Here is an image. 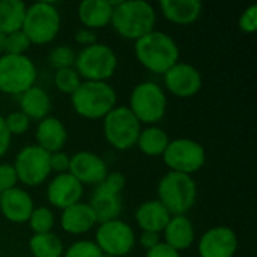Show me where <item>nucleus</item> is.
Returning a JSON list of instances; mask_svg holds the SVG:
<instances>
[{
  "mask_svg": "<svg viewBox=\"0 0 257 257\" xmlns=\"http://www.w3.org/2000/svg\"><path fill=\"white\" fill-rule=\"evenodd\" d=\"M110 24L122 38L139 41L155 30L157 12L152 5L143 0L114 2Z\"/></svg>",
  "mask_w": 257,
  "mask_h": 257,
  "instance_id": "1",
  "label": "nucleus"
},
{
  "mask_svg": "<svg viewBox=\"0 0 257 257\" xmlns=\"http://www.w3.org/2000/svg\"><path fill=\"white\" fill-rule=\"evenodd\" d=\"M134 53L137 60L151 72L164 75L179 62V47L173 38L164 32L152 30L136 41Z\"/></svg>",
  "mask_w": 257,
  "mask_h": 257,
  "instance_id": "2",
  "label": "nucleus"
},
{
  "mask_svg": "<svg viewBox=\"0 0 257 257\" xmlns=\"http://www.w3.org/2000/svg\"><path fill=\"white\" fill-rule=\"evenodd\" d=\"M116 92L107 81H81L71 95L77 114L86 119H104L116 107Z\"/></svg>",
  "mask_w": 257,
  "mask_h": 257,
  "instance_id": "3",
  "label": "nucleus"
},
{
  "mask_svg": "<svg viewBox=\"0 0 257 257\" xmlns=\"http://www.w3.org/2000/svg\"><path fill=\"white\" fill-rule=\"evenodd\" d=\"M172 217L185 215L197 200V185L190 175L169 172L158 184V199Z\"/></svg>",
  "mask_w": 257,
  "mask_h": 257,
  "instance_id": "4",
  "label": "nucleus"
},
{
  "mask_svg": "<svg viewBox=\"0 0 257 257\" xmlns=\"http://www.w3.org/2000/svg\"><path fill=\"white\" fill-rule=\"evenodd\" d=\"M23 33L30 44L44 45L51 42L60 30V14L50 2H38L26 9Z\"/></svg>",
  "mask_w": 257,
  "mask_h": 257,
  "instance_id": "5",
  "label": "nucleus"
},
{
  "mask_svg": "<svg viewBox=\"0 0 257 257\" xmlns=\"http://www.w3.org/2000/svg\"><path fill=\"white\" fill-rule=\"evenodd\" d=\"M117 68V57L113 48L105 44L84 47L77 56L74 69L86 81H105L113 77Z\"/></svg>",
  "mask_w": 257,
  "mask_h": 257,
  "instance_id": "6",
  "label": "nucleus"
},
{
  "mask_svg": "<svg viewBox=\"0 0 257 257\" xmlns=\"http://www.w3.org/2000/svg\"><path fill=\"white\" fill-rule=\"evenodd\" d=\"M128 108L140 123L154 125L164 117L167 98L160 84L154 81H143L133 89Z\"/></svg>",
  "mask_w": 257,
  "mask_h": 257,
  "instance_id": "7",
  "label": "nucleus"
},
{
  "mask_svg": "<svg viewBox=\"0 0 257 257\" xmlns=\"http://www.w3.org/2000/svg\"><path fill=\"white\" fill-rule=\"evenodd\" d=\"M38 71L35 63L26 54L0 56V92L20 96L35 86Z\"/></svg>",
  "mask_w": 257,
  "mask_h": 257,
  "instance_id": "8",
  "label": "nucleus"
},
{
  "mask_svg": "<svg viewBox=\"0 0 257 257\" xmlns=\"http://www.w3.org/2000/svg\"><path fill=\"white\" fill-rule=\"evenodd\" d=\"M142 131V123L128 107H114L104 117L105 140L119 151H126L136 146Z\"/></svg>",
  "mask_w": 257,
  "mask_h": 257,
  "instance_id": "9",
  "label": "nucleus"
},
{
  "mask_svg": "<svg viewBox=\"0 0 257 257\" xmlns=\"http://www.w3.org/2000/svg\"><path fill=\"white\" fill-rule=\"evenodd\" d=\"M163 160L170 172H178L184 175H190L199 172L206 161L205 148L191 139H175L170 140Z\"/></svg>",
  "mask_w": 257,
  "mask_h": 257,
  "instance_id": "10",
  "label": "nucleus"
},
{
  "mask_svg": "<svg viewBox=\"0 0 257 257\" xmlns=\"http://www.w3.org/2000/svg\"><path fill=\"white\" fill-rule=\"evenodd\" d=\"M17 178L27 187L41 185L51 173L50 169V154L39 148L38 145H30L23 148L12 164Z\"/></svg>",
  "mask_w": 257,
  "mask_h": 257,
  "instance_id": "11",
  "label": "nucleus"
},
{
  "mask_svg": "<svg viewBox=\"0 0 257 257\" xmlns=\"http://www.w3.org/2000/svg\"><path fill=\"white\" fill-rule=\"evenodd\" d=\"M95 244L107 256H126L136 245V233L125 221L111 220L98 226Z\"/></svg>",
  "mask_w": 257,
  "mask_h": 257,
  "instance_id": "12",
  "label": "nucleus"
},
{
  "mask_svg": "<svg viewBox=\"0 0 257 257\" xmlns=\"http://www.w3.org/2000/svg\"><path fill=\"white\" fill-rule=\"evenodd\" d=\"M167 90L178 98H191L202 89L203 80L199 69L190 63L178 62L164 75Z\"/></svg>",
  "mask_w": 257,
  "mask_h": 257,
  "instance_id": "13",
  "label": "nucleus"
},
{
  "mask_svg": "<svg viewBox=\"0 0 257 257\" xmlns=\"http://www.w3.org/2000/svg\"><path fill=\"white\" fill-rule=\"evenodd\" d=\"M238 250V236L227 226H215L199 241L200 257H233Z\"/></svg>",
  "mask_w": 257,
  "mask_h": 257,
  "instance_id": "14",
  "label": "nucleus"
},
{
  "mask_svg": "<svg viewBox=\"0 0 257 257\" xmlns=\"http://www.w3.org/2000/svg\"><path fill=\"white\" fill-rule=\"evenodd\" d=\"M68 173L72 175L81 185H98L104 181L108 170L99 155L81 151L71 157Z\"/></svg>",
  "mask_w": 257,
  "mask_h": 257,
  "instance_id": "15",
  "label": "nucleus"
},
{
  "mask_svg": "<svg viewBox=\"0 0 257 257\" xmlns=\"http://www.w3.org/2000/svg\"><path fill=\"white\" fill-rule=\"evenodd\" d=\"M83 197V185L69 173L57 175L47 188L48 202L59 209H66L78 203Z\"/></svg>",
  "mask_w": 257,
  "mask_h": 257,
  "instance_id": "16",
  "label": "nucleus"
},
{
  "mask_svg": "<svg viewBox=\"0 0 257 257\" xmlns=\"http://www.w3.org/2000/svg\"><path fill=\"white\" fill-rule=\"evenodd\" d=\"M33 199L23 188H12L0 193V211L11 223H27L33 212Z\"/></svg>",
  "mask_w": 257,
  "mask_h": 257,
  "instance_id": "17",
  "label": "nucleus"
},
{
  "mask_svg": "<svg viewBox=\"0 0 257 257\" xmlns=\"http://www.w3.org/2000/svg\"><path fill=\"white\" fill-rule=\"evenodd\" d=\"M60 224L66 233L81 235V233L89 232L93 226H96L98 221L89 203L78 202L63 209L62 217H60Z\"/></svg>",
  "mask_w": 257,
  "mask_h": 257,
  "instance_id": "18",
  "label": "nucleus"
},
{
  "mask_svg": "<svg viewBox=\"0 0 257 257\" xmlns=\"http://www.w3.org/2000/svg\"><path fill=\"white\" fill-rule=\"evenodd\" d=\"M160 9L173 24L190 26L202 15L203 5L200 0H161Z\"/></svg>",
  "mask_w": 257,
  "mask_h": 257,
  "instance_id": "19",
  "label": "nucleus"
},
{
  "mask_svg": "<svg viewBox=\"0 0 257 257\" xmlns=\"http://www.w3.org/2000/svg\"><path fill=\"white\" fill-rule=\"evenodd\" d=\"M172 215L166 209V206L160 200H148L143 202L136 211V221L142 232H154L161 233Z\"/></svg>",
  "mask_w": 257,
  "mask_h": 257,
  "instance_id": "20",
  "label": "nucleus"
},
{
  "mask_svg": "<svg viewBox=\"0 0 257 257\" xmlns=\"http://www.w3.org/2000/svg\"><path fill=\"white\" fill-rule=\"evenodd\" d=\"M66 139V128L57 117L47 116L45 119L39 120L36 128V142L39 148H42L48 154H54L62 151Z\"/></svg>",
  "mask_w": 257,
  "mask_h": 257,
  "instance_id": "21",
  "label": "nucleus"
},
{
  "mask_svg": "<svg viewBox=\"0 0 257 257\" xmlns=\"http://www.w3.org/2000/svg\"><path fill=\"white\" fill-rule=\"evenodd\" d=\"M164 233V242L176 251L187 250L193 245L196 239L194 226L185 215H175L167 223Z\"/></svg>",
  "mask_w": 257,
  "mask_h": 257,
  "instance_id": "22",
  "label": "nucleus"
},
{
  "mask_svg": "<svg viewBox=\"0 0 257 257\" xmlns=\"http://www.w3.org/2000/svg\"><path fill=\"white\" fill-rule=\"evenodd\" d=\"M113 6L110 0H84L78 6V18L86 29H102L111 23Z\"/></svg>",
  "mask_w": 257,
  "mask_h": 257,
  "instance_id": "23",
  "label": "nucleus"
},
{
  "mask_svg": "<svg viewBox=\"0 0 257 257\" xmlns=\"http://www.w3.org/2000/svg\"><path fill=\"white\" fill-rule=\"evenodd\" d=\"M20 108L30 120H42L50 113L51 99L44 89L32 86L20 95Z\"/></svg>",
  "mask_w": 257,
  "mask_h": 257,
  "instance_id": "24",
  "label": "nucleus"
},
{
  "mask_svg": "<svg viewBox=\"0 0 257 257\" xmlns=\"http://www.w3.org/2000/svg\"><path fill=\"white\" fill-rule=\"evenodd\" d=\"M89 206L92 208L98 224L117 220L122 212V197L120 194H110L95 188Z\"/></svg>",
  "mask_w": 257,
  "mask_h": 257,
  "instance_id": "25",
  "label": "nucleus"
},
{
  "mask_svg": "<svg viewBox=\"0 0 257 257\" xmlns=\"http://www.w3.org/2000/svg\"><path fill=\"white\" fill-rule=\"evenodd\" d=\"M26 3L21 0H0V33L9 35L23 29Z\"/></svg>",
  "mask_w": 257,
  "mask_h": 257,
  "instance_id": "26",
  "label": "nucleus"
},
{
  "mask_svg": "<svg viewBox=\"0 0 257 257\" xmlns=\"http://www.w3.org/2000/svg\"><path fill=\"white\" fill-rule=\"evenodd\" d=\"M169 142H170V139L164 130H161L158 126H149V128L140 131V136H139L136 145L145 155L160 157L164 154Z\"/></svg>",
  "mask_w": 257,
  "mask_h": 257,
  "instance_id": "27",
  "label": "nucleus"
},
{
  "mask_svg": "<svg viewBox=\"0 0 257 257\" xmlns=\"http://www.w3.org/2000/svg\"><path fill=\"white\" fill-rule=\"evenodd\" d=\"M29 250L32 257H62L65 253L62 239L53 232L33 235L29 241Z\"/></svg>",
  "mask_w": 257,
  "mask_h": 257,
  "instance_id": "28",
  "label": "nucleus"
},
{
  "mask_svg": "<svg viewBox=\"0 0 257 257\" xmlns=\"http://www.w3.org/2000/svg\"><path fill=\"white\" fill-rule=\"evenodd\" d=\"M29 224H30V229L35 232V235L50 233L54 226V215L51 209H48L47 206L35 208L29 218Z\"/></svg>",
  "mask_w": 257,
  "mask_h": 257,
  "instance_id": "29",
  "label": "nucleus"
},
{
  "mask_svg": "<svg viewBox=\"0 0 257 257\" xmlns=\"http://www.w3.org/2000/svg\"><path fill=\"white\" fill-rule=\"evenodd\" d=\"M54 84L62 93L72 95L81 84V78L74 68H63L54 72Z\"/></svg>",
  "mask_w": 257,
  "mask_h": 257,
  "instance_id": "30",
  "label": "nucleus"
},
{
  "mask_svg": "<svg viewBox=\"0 0 257 257\" xmlns=\"http://www.w3.org/2000/svg\"><path fill=\"white\" fill-rule=\"evenodd\" d=\"M32 44L29 42L27 36L23 33V30L5 35V44H3V54H12V56H23Z\"/></svg>",
  "mask_w": 257,
  "mask_h": 257,
  "instance_id": "31",
  "label": "nucleus"
},
{
  "mask_svg": "<svg viewBox=\"0 0 257 257\" xmlns=\"http://www.w3.org/2000/svg\"><path fill=\"white\" fill-rule=\"evenodd\" d=\"M75 53L71 47L68 45H59L56 47L50 56H48V60H50V65L53 68L57 69H63V68H74V63H75Z\"/></svg>",
  "mask_w": 257,
  "mask_h": 257,
  "instance_id": "32",
  "label": "nucleus"
},
{
  "mask_svg": "<svg viewBox=\"0 0 257 257\" xmlns=\"http://www.w3.org/2000/svg\"><path fill=\"white\" fill-rule=\"evenodd\" d=\"M63 257H104V253L92 241H77L63 253Z\"/></svg>",
  "mask_w": 257,
  "mask_h": 257,
  "instance_id": "33",
  "label": "nucleus"
},
{
  "mask_svg": "<svg viewBox=\"0 0 257 257\" xmlns=\"http://www.w3.org/2000/svg\"><path fill=\"white\" fill-rule=\"evenodd\" d=\"M5 123H6V128H8L11 136H21L29 130L30 119L21 110H18V111L9 113L5 117Z\"/></svg>",
  "mask_w": 257,
  "mask_h": 257,
  "instance_id": "34",
  "label": "nucleus"
},
{
  "mask_svg": "<svg viewBox=\"0 0 257 257\" xmlns=\"http://www.w3.org/2000/svg\"><path fill=\"white\" fill-rule=\"evenodd\" d=\"M125 184H126L125 176L119 172H113V173H107L104 181L96 185V190L110 194H120L122 190L125 188Z\"/></svg>",
  "mask_w": 257,
  "mask_h": 257,
  "instance_id": "35",
  "label": "nucleus"
},
{
  "mask_svg": "<svg viewBox=\"0 0 257 257\" xmlns=\"http://www.w3.org/2000/svg\"><path fill=\"white\" fill-rule=\"evenodd\" d=\"M18 178L12 164H0V193L17 187Z\"/></svg>",
  "mask_w": 257,
  "mask_h": 257,
  "instance_id": "36",
  "label": "nucleus"
},
{
  "mask_svg": "<svg viewBox=\"0 0 257 257\" xmlns=\"http://www.w3.org/2000/svg\"><path fill=\"white\" fill-rule=\"evenodd\" d=\"M239 29L244 33H253L257 29V5H251L248 6L239 17L238 21Z\"/></svg>",
  "mask_w": 257,
  "mask_h": 257,
  "instance_id": "37",
  "label": "nucleus"
},
{
  "mask_svg": "<svg viewBox=\"0 0 257 257\" xmlns=\"http://www.w3.org/2000/svg\"><path fill=\"white\" fill-rule=\"evenodd\" d=\"M69 161H71V157L66 155L62 151L50 154V169H51V172H57L59 175L60 173H68Z\"/></svg>",
  "mask_w": 257,
  "mask_h": 257,
  "instance_id": "38",
  "label": "nucleus"
},
{
  "mask_svg": "<svg viewBox=\"0 0 257 257\" xmlns=\"http://www.w3.org/2000/svg\"><path fill=\"white\" fill-rule=\"evenodd\" d=\"M146 257H181V253L169 247L166 242H160L157 247L148 250Z\"/></svg>",
  "mask_w": 257,
  "mask_h": 257,
  "instance_id": "39",
  "label": "nucleus"
},
{
  "mask_svg": "<svg viewBox=\"0 0 257 257\" xmlns=\"http://www.w3.org/2000/svg\"><path fill=\"white\" fill-rule=\"evenodd\" d=\"M74 38H75V41L78 44H81L84 47H89V45L96 44V33H95V30H90V29H86V27L77 30L75 35H74Z\"/></svg>",
  "mask_w": 257,
  "mask_h": 257,
  "instance_id": "40",
  "label": "nucleus"
},
{
  "mask_svg": "<svg viewBox=\"0 0 257 257\" xmlns=\"http://www.w3.org/2000/svg\"><path fill=\"white\" fill-rule=\"evenodd\" d=\"M11 134L6 128V123H5V117L0 116V158L8 152L9 149V145H11Z\"/></svg>",
  "mask_w": 257,
  "mask_h": 257,
  "instance_id": "41",
  "label": "nucleus"
},
{
  "mask_svg": "<svg viewBox=\"0 0 257 257\" xmlns=\"http://www.w3.org/2000/svg\"><path fill=\"white\" fill-rule=\"evenodd\" d=\"M160 233H154V232H142L140 235V245L148 250L157 247L160 244Z\"/></svg>",
  "mask_w": 257,
  "mask_h": 257,
  "instance_id": "42",
  "label": "nucleus"
},
{
  "mask_svg": "<svg viewBox=\"0 0 257 257\" xmlns=\"http://www.w3.org/2000/svg\"><path fill=\"white\" fill-rule=\"evenodd\" d=\"M3 44H5V35L0 33V54H3Z\"/></svg>",
  "mask_w": 257,
  "mask_h": 257,
  "instance_id": "43",
  "label": "nucleus"
},
{
  "mask_svg": "<svg viewBox=\"0 0 257 257\" xmlns=\"http://www.w3.org/2000/svg\"><path fill=\"white\" fill-rule=\"evenodd\" d=\"M104 257H113V256H107V254H104Z\"/></svg>",
  "mask_w": 257,
  "mask_h": 257,
  "instance_id": "44",
  "label": "nucleus"
}]
</instances>
